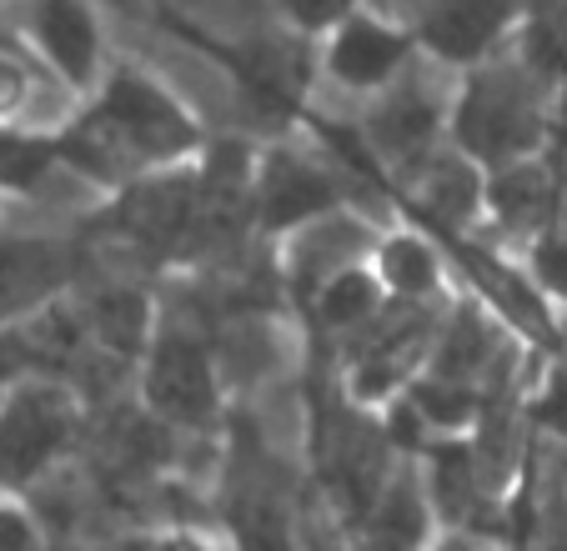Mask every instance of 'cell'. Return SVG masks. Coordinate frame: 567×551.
<instances>
[{
	"mask_svg": "<svg viewBox=\"0 0 567 551\" xmlns=\"http://www.w3.org/2000/svg\"><path fill=\"white\" fill-rule=\"evenodd\" d=\"M543 136L537 81L527 65H482L457 101V141L482 160L523 156Z\"/></svg>",
	"mask_w": 567,
	"mask_h": 551,
	"instance_id": "1",
	"label": "cell"
},
{
	"mask_svg": "<svg viewBox=\"0 0 567 551\" xmlns=\"http://www.w3.org/2000/svg\"><path fill=\"white\" fill-rule=\"evenodd\" d=\"M86 121L96 131H106L126 150V160H172L196 141L186 111L136 71L111 75L106 96H101V106Z\"/></svg>",
	"mask_w": 567,
	"mask_h": 551,
	"instance_id": "2",
	"label": "cell"
},
{
	"mask_svg": "<svg viewBox=\"0 0 567 551\" xmlns=\"http://www.w3.org/2000/svg\"><path fill=\"white\" fill-rule=\"evenodd\" d=\"M71 402L55 386H25L0 406V487L35 481L71 441Z\"/></svg>",
	"mask_w": 567,
	"mask_h": 551,
	"instance_id": "3",
	"label": "cell"
},
{
	"mask_svg": "<svg viewBox=\"0 0 567 551\" xmlns=\"http://www.w3.org/2000/svg\"><path fill=\"white\" fill-rule=\"evenodd\" d=\"M527 11V0H417L412 6V31L422 35L437 61L472 65L493 51L513 21Z\"/></svg>",
	"mask_w": 567,
	"mask_h": 551,
	"instance_id": "4",
	"label": "cell"
},
{
	"mask_svg": "<svg viewBox=\"0 0 567 551\" xmlns=\"http://www.w3.org/2000/svg\"><path fill=\"white\" fill-rule=\"evenodd\" d=\"M146 396L166 422L176 426H202L212 422L216 412V376L212 361H206V346L196 336H161V346L151 351L146 366Z\"/></svg>",
	"mask_w": 567,
	"mask_h": 551,
	"instance_id": "5",
	"label": "cell"
},
{
	"mask_svg": "<svg viewBox=\"0 0 567 551\" xmlns=\"http://www.w3.org/2000/svg\"><path fill=\"white\" fill-rule=\"evenodd\" d=\"M25 31H31L35 51L45 55L61 81L91 85L101 65V31L86 0H31L25 11Z\"/></svg>",
	"mask_w": 567,
	"mask_h": 551,
	"instance_id": "6",
	"label": "cell"
},
{
	"mask_svg": "<svg viewBox=\"0 0 567 551\" xmlns=\"http://www.w3.org/2000/svg\"><path fill=\"white\" fill-rule=\"evenodd\" d=\"M408 35L396 31L392 21H377V15H347L332 31L327 45V71L337 75L352 91H377V85L396 81L402 65H408Z\"/></svg>",
	"mask_w": 567,
	"mask_h": 551,
	"instance_id": "7",
	"label": "cell"
},
{
	"mask_svg": "<svg viewBox=\"0 0 567 551\" xmlns=\"http://www.w3.org/2000/svg\"><path fill=\"white\" fill-rule=\"evenodd\" d=\"M196 206H202V186H192L186 176L146 180L121 206V231L151 256L176 251L196 231Z\"/></svg>",
	"mask_w": 567,
	"mask_h": 551,
	"instance_id": "8",
	"label": "cell"
},
{
	"mask_svg": "<svg viewBox=\"0 0 567 551\" xmlns=\"http://www.w3.org/2000/svg\"><path fill=\"white\" fill-rule=\"evenodd\" d=\"M71 281V251L31 236H0V316L35 311Z\"/></svg>",
	"mask_w": 567,
	"mask_h": 551,
	"instance_id": "9",
	"label": "cell"
},
{
	"mask_svg": "<svg viewBox=\"0 0 567 551\" xmlns=\"http://www.w3.org/2000/svg\"><path fill=\"white\" fill-rule=\"evenodd\" d=\"M257 196H261V221H267L271 231H281V226L311 221V216L327 211L332 186H327V176H321L311 160L281 150V156H271L267 170H261Z\"/></svg>",
	"mask_w": 567,
	"mask_h": 551,
	"instance_id": "10",
	"label": "cell"
},
{
	"mask_svg": "<svg viewBox=\"0 0 567 551\" xmlns=\"http://www.w3.org/2000/svg\"><path fill=\"white\" fill-rule=\"evenodd\" d=\"M367 136H372V146L382 150V156L417 160L422 150L432 146V136H437V106H432V96L422 91V85H412V81L396 85L392 96L372 111Z\"/></svg>",
	"mask_w": 567,
	"mask_h": 551,
	"instance_id": "11",
	"label": "cell"
},
{
	"mask_svg": "<svg viewBox=\"0 0 567 551\" xmlns=\"http://www.w3.org/2000/svg\"><path fill=\"white\" fill-rule=\"evenodd\" d=\"M427 531V507L412 477H396L382 487L377 507L362 521V551H417Z\"/></svg>",
	"mask_w": 567,
	"mask_h": 551,
	"instance_id": "12",
	"label": "cell"
},
{
	"mask_svg": "<svg viewBox=\"0 0 567 551\" xmlns=\"http://www.w3.org/2000/svg\"><path fill=\"white\" fill-rule=\"evenodd\" d=\"M487 201L517 231H537V226L553 221L557 211V186L543 166H503L487 186Z\"/></svg>",
	"mask_w": 567,
	"mask_h": 551,
	"instance_id": "13",
	"label": "cell"
},
{
	"mask_svg": "<svg viewBox=\"0 0 567 551\" xmlns=\"http://www.w3.org/2000/svg\"><path fill=\"white\" fill-rule=\"evenodd\" d=\"M86 321H91V331L101 336V346H106L111 356H131V351H141V341H146L151 311H146V301H141V291L106 287V291L91 297Z\"/></svg>",
	"mask_w": 567,
	"mask_h": 551,
	"instance_id": "14",
	"label": "cell"
},
{
	"mask_svg": "<svg viewBox=\"0 0 567 551\" xmlns=\"http://www.w3.org/2000/svg\"><path fill=\"white\" fill-rule=\"evenodd\" d=\"M477 201H482V186H477V176H472L467 160H457V156H432L427 160V176H422V206H427L437 221H447V226L467 221V216L477 211Z\"/></svg>",
	"mask_w": 567,
	"mask_h": 551,
	"instance_id": "15",
	"label": "cell"
},
{
	"mask_svg": "<svg viewBox=\"0 0 567 551\" xmlns=\"http://www.w3.org/2000/svg\"><path fill=\"white\" fill-rule=\"evenodd\" d=\"M523 65L533 81H567V6L533 11L523 31Z\"/></svg>",
	"mask_w": 567,
	"mask_h": 551,
	"instance_id": "16",
	"label": "cell"
},
{
	"mask_svg": "<svg viewBox=\"0 0 567 551\" xmlns=\"http://www.w3.org/2000/svg\"><path fill=\"white\" fill-rule=\"evenodd\" d=\"M382 276L392 291H402V301H422L437 291V256L417 236H396L382 246Z\"/></svg>",
	"mask_w": 567,
	"mask_h": 551,
	"instance_id": "17",
	"label": "cell"
},
{
	"mask_svg": "<svg viewBox=\"0 0 567 551\" xmlns=\"http://www.w3.org/2000/svg\"><path fill=\"white\" fill-rule=\"evenodd\" d=\"M477 481L482 471L472 467V456L462 446H442L432 456V501L447 521H462L472 507H477Z\"/></svg>",
	"mask_w": 567,
	"mask_h": 551,
	"instance_id": "18",
	"label": "cell"
},
{
	"mask_svg": "<svg viewBox=\"0 0 567 551\" xmlns=\"http://www.w3.org/2000/svg\"><path fill=\"white\" fill-rule=\"evenodd\" d=\"M317 311H321V321H327V326H337V331L372 326V321H377V287L352 266V271L332 276V281L321 287Z\"/></svg>",
	"mask_w": 567,
	"mask_h": 551,
	"instance_id": "19",
	"label": "cell"
},
{
	"mask_svg": "<svg viewBox=\"0 0 567 551\" xmlns=\"http://www.w3.org/2000/svg\"><path fill=\"white\" fill-rule=\"evenodd\" d=\"M487 356H493V346H487V326H482L472 311H462V316L442 331L437 372L447 376V382H467V376L487 372Z\"/></svg>",
	"mask_w": 567,
	"mask_h": 551,
	"instance_id": "20",
	"label": "cell"
},
{
	"mask_svg": "<svg viewBox=\"0 0 567 551\" xmlns=\"http://www.w3.org/2000/svg\"><path fill=\"white\" fill-rule=\"evenodd\" d=\"M61 160V146L51 141H31V136H0V186L11 191H35L51 166Z\"/></svg>",
	"mask_w": 567,
	"mask_h": 551,
	"instance_id": "21",
	"label": "cell"
},
{
	"mask_svg": "<svg viewBox=\"0 0 567 551\" xmlns=\"http://www.w3.org/2000/svg\"><path fill=\"white\" fill-rule=\"evenodd\" d=\"M236 541L241 551H291V531L277 501L261 491H247L236 501Z\"/></svg>",
	"mask_w": 567,
	"mask_h": 551,
	"instance_id": "22",
	"label": "cell"
},
{
	"mask_svg": "<svg viewBox=\"0 0 567 551\" xmlns=\"http://www.w3.org/2000/svg\"><path fill=\"white\" fill-rule=\"evenodd\" d=\"M412 406L422 412L427 426H462L477 402H472V392L462 382H422L412 392Z\"/></svg>",
	"mask_w": 567,
	"mask_h": 551,
	"instance_id": "23",
	"label": "cell"
},
{
	"mask_svg": "<svg viewBox=\"0 0 567 551\" xmlns=\"http://www.w3.org/2000/svg\"><path fill=\"white\" fill-rule=\"evenodd\" d=\"M35 101V65L21 55V45H0V121H16Z\"/></svg>",
	"mask_w": 567,
	"mask_h": 551,
	"instance_id": "24",
	"label": "cell"
},
{
	"mask_svg": "<svg viewBox=\"0 0 567 551\" xmlns=\"http://www.w3.org/2000/svg\"><path fill=\"white\" fill-rule=\"evenodd\" d=\"M281 11L301 31H337L352 15V0H281Z\"/></svg>",
	"mask_w": 567,
	"mask_h": 551,
	"instance_id": "25",
	"label": "cell"
},
{
	"mask_svg": "<svg viewBox=\"0 0 567 551\" xmlns=\"http://www.w3.org/2000/svg\"><path fill=\"white\" fill-rule=\"evenodd\" d=\"M533 266H537V276L547 281V291L567 297V231L543 236V241H537V251H533Z\"/></svg>",
	"mask_w": 567,
	"mask_h": 551,
	"instance_id": "26",
	"label": "cell"
},
{
	"mask_svg": "<svg viewBox=\"0 0 567 551\" xmlns=\"http://www.w3.org/2000/svg\"><path fill=\"white\" fill-rule=\"evenodd\" d=\"M25 356H31V346H25L21 336H0V392H6V386L21 376Z\"/></svg>",
	"mask_w": 567,
	"mask_h": 551,
	"instance_id": "27",
	"label": "cell"
},
{
	"mask_svg": "<svg viewBox=\"0 0 567 551\" xmlns=\"http://www.w3.org/2000/svg\"><path fill=\"white\" fill-rule=\"evenodd\" d=\"M0 551H35V537L16 511H0Z\"/></svg>",
	"mask_w": 567,
	"mask_h": 551,
	"instance_id": "28",
	"label": "cell"
},
{
	"mask_svg": "<svg viewBox=\"0 0 567 551\" xmlns=\"http://www.w3.org/2000/svg\"><path fill=\"white\" fill-rule=\"evenodd\" d=\"M547 551H567V511H563V521L553 527V537H547Z\"/></svg>",
	"mask_w": 567,
	"mask_h": 551,
	"instance_id": "29",
	"label": "cell"
},
{
	"mask_svg": "<svg viewBox=\"0 0 567 551\" xmlns=\"http://www.w3.org/2000/svg\"><path fill=\"white\" fill-rule=\"evenodd\" d=\"M161 551H196V547H186V541H166Z\"/></svg>",
	"mask_w": 567,
	"mask_h": 551,
	"instance_id": "30",
	"label": "cell"
},
{
	"mask_svg": "<svg viewBox=\"0 0 567 551\" xmlns=\"http://www.w3.org/2000/svg\"><path fill=\"white\" fill-rule=\"evenodd\" d=\"M563 191H567V166H563Z\"/></svg>",
	"mask_w": 567,
	"mask_h": 551,
	"instance_id": "31",
	"label": "cell"
},
{
	"mask_svg": "<svg viewBox=\"0 0 567 551\" xmlns=\"http://www.w3.org/2000/svg\"><path fill=\"white\" fill-rule=\"evenodd\" d=\"M6 41H11V35H6V31H0V45H6Z\"/></svg>",
	"mask_w": 567,
	"mask_h": 551,
	"instance_id": "32",
	"label": "cell"
}]
</instances>
